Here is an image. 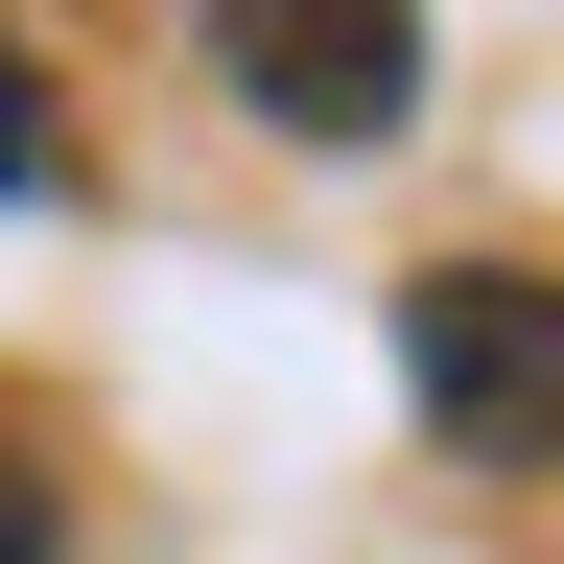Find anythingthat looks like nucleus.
<instances>
[{"mask_svg":"<svg viewBox=\"0 0 564 564\" xmlns=\"http://www.w3.org/2000/svg\"><path fill=\"white\" fill-rule=\"evenodd\" d=\"M0 564H70V470L24 447V423H0Z\"/></svg>","mask_w":564,"mask_h":564,"instance_id":"20e7f679","label":"nucleus"},{"mask_svg":"<svg viewBox=\"0 0 564 564\" xmlns=\"http://www.w3.org/2000/svg\"><path fill=\"white\" fill-rule=\"evenodd\" d=\"M400 377H423V423H447L470 470H541V447H564V282L423 259V282H400Z\"/></svg>","mask_w":564,"mask_h":564,"instance_id":"f257e3e1","label":"nucleus"},{"mask_svg":"<svg viewBox=\"0 0 564 564\" xmlns=\"http://www.w3.org/2000/svg\"><path fill=\"white\" fill-rule=\"evenodd\" d=\"M47 165H70V118H47V47H24V24H0V212H24Z\"/></svg>","mask_w":564,"mask_h":564,"instance_id":"7ed1b4c3","label":"nucleus"},{"mask_svg":"<svg viewBox=\"0 0 564 564\" xmlns=\"http://www.w3.org/2000/svg\"><path fill=\"white\" fill-rule=\"evenodd\" d=\"M212 70H236V118L282 141H400L423 118V0H188Z\"/></svg>","mask_w":564,"mask_h":564,"instance_id":"f03ea898","label":"nucleus"}]
</instances>
